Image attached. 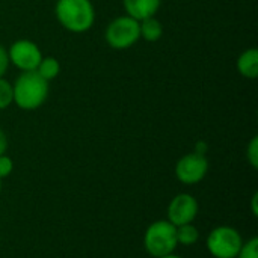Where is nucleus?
Listing matches in <instances>:
<instances>
[{"label": "nucleus", "mask_w": 258, "mask_h": 258, "mask_svg": "<svg viewBox=\"0 0 258 258\" xmlns=\"http://www.w3.org/2000/svg\"><path fill=\"white\" fill-rule=\"evenodd\" d=\"M9 67V57H8V51L5 50L3 45H0V77H3V74L6 73Z\"/></svg>", "instance_id": "obj_18"}, {"label": "nucleus", "mask_w": 258, "mask_h": 258, "mask_svg": "<svg viewBox=\"0 0 258 258\" xmlns=\"http://www.w3.org/2000/svg\"><path fill=\"white\" fill-rule=\"evenodd\" d=\"M257 201H258V194H254V195H252V200H251V207H252V215H254V216H258Z\"/></svg>", "instance_id": "obj_20"}, {"label": "nucleus", "mask_w": 258, "mask_h": 258, "mask_svg": "<svg viewBox=\"0 0 258 258\" xmlns=\"http://www.w3.org/2000/svg\"><path fill=\"white\" fill-rule=\"evenodd\" d=\"M209 172V160L204 154L190 153L183 156L175 165V175L183 184H197Z\"/></svg>", "instance_id": "obj_6"}, {"label": "nucleus", "mask_w": 258, "mask_h": 258, "mask_svg": "<svg viewBox=\"0 0 258 258\" xmlns=\"http://www.w3.org/2000/svg\"><path fill=\"white\" fill-rule=\"evenodd\" d=\"M159 258H183V257L175 255V254H168V255H163V257H159Z\"/></svg>", "instance_id": "obj_21"}, {"label": "nucleus", "mask_w": 258, "mask_h": 258, "mask_svg": "<svg viewBox=\"0 0 258 258\" xmlns=\"http://www.w3.org/2000/svg\"><path fill=\"white\" fill-rule=\"evenodd\" d=\"M14 171V162L11 157H8L6 154L0 156V180L9 177Z\"/></svg>", "instance_id": "obj_17"}, {"label": "nucleus", "mask_w": 258, "mask_h": 258, "mask_svg": "<svg viewBox=\"0 0 258 258\" xmlns=\"http://www.w3.org/2000/svg\"><path fill=\"white\" fill-rule=\"evenodd\" d=\"M0 190H2V180H0Z\"/></svg>", "instance_id": "obj_22"}, {"label": "nucleus", "mask_w": 258, "mask_h": 258, "mask_svg": "<svg viewBox=\"0 0 258 258\" xmlns=\"http://www.w3.org/2000/svg\"><path fill=\"white\" fill-rule=\"evenodd\" d=\"M177 246V228L168 219L153 222L144 234V248L151 257L174 254Z\"/></svg>", "instance_id": "obj_3"}, {"label": "nucleus", "mask_w": 258, "mask_h": 258, "mask_svg": "<svg viewBox=\"0 0 258 258\" xmlns=\"http://www.w3.org/2000/svg\"><path fill=\"white\" fill-rule=\"evenodd\" d=\"M206 245L215 258H236L243 245V239L236 228L222 225L210 231Z\"/></svg>", "instance_id": "obj_4"}, {"label": "nucleus", "mask_w": 258, "mask_h": 258, "mask_svg": "<svg viewBox=\"0 0 258 258\" xmlns=\"http://www.w3.org/2000/svg\"><path fill=\"white\" fill-rule=\"evenodd\" d=\"M198 201L190 194H178L168 206V221L174 227L192 224L198 216Z\"/></svg>", "instance_id": "obj_8"}, {"label": "nucleus", "mask_w": 258, "mask_h": 258, "mask_svg": "<svg viewBox=\"0 0 258 258\" xmlns=\"http://www.w3.org/2000/svg\"><path fill=\"white\" fill-rule=\"evenodd\" d=\"M237 70L246 79H255L258 76V51L257 48L245 50L237 59Z\"/></svg>", "instance_id": "obj_10"}, {"label": "nucleus", "mask_w": 258, "mask_h": 258, "mask_svg": "<svg viewBox=\"0 0 258 258\" xmlns=\"http://www.w3.org/2000/svg\"><path fill=\"white\" fill-rule=\"evenodd\" d=\"M139 30H141V38H144L148 42L159 41L163 33L162 23L156 17H148L145 20L139 21Z\"/></svg>", "instance_id": "obj_11"}, {"label": "nucleus", "mask_w": 258, "mask_h": 258, "mask_svg": "<svg viewBox=\"0 0 258 258\" xmlns=\"http://www.w3.org/2000/svg\"><path fill=\"white\" fill-rule=\"evenodd\" d=\"M14 103V89L12 85L0 77V110L9 107Z\"/></svg>", "instance_id": "obj_14"}, {"label": "nucleus", "mask_w": 258, "mask_h": 258, "mask_svg": "<svg viewBox=\"0 0 258 258\" xmlns=\"http://www.w3.org/2000/svg\"><path fill=\"white\" fill-rule=\"evenodd\" d=\"M177 228V242L183 246H192L200 239V231L194 224H184Z\"/></svg>", "instance_id": "obj_13"}, {"label": "nucleus", "mask_w": 258, "mask_h": 258, "mask_svg": "<svg viewBox=\"0 0 258 258\" xmlns=\"http://www.w3.org/2000/svg\"><path fill=\"white\" fill-rule=\"evenodd\" d=\"M35 71L42 79H45L47 82H50V80H53V79H56L59 76V73H60V63H59V60L56 57H51V56L42 57Z\"/></svg>", "instance_id": "obj_12"}, {"label": "nucleus", "mask_w": 258, "mask_h": 258, "mask_svg": "<svg viewBox=\"0 0 258 258\" xmlns=\"http://www.w3.org/2000/svg\"><path fill=\"white\" fill-rule=\"evenodd\" d=\"M162 0H124L127 15L141 21L148 17H156Z\"/></svg>", "instance_id": "obj_9"}, {"label": "nucleus", "mask_w": 258, "mask_h": 258, "mask_svg": "<svg viewBox=\"0 0 258 258\" xmlns=\"http://www.w3.org/2000/svg\"><path fill=\"white\" fill-rule=\"evenodd\" d=\"M141 38L139 21L130 15H122L109 23L106 29V41L115 50L130 48Z\"/></svg>", "instance_id": "obj_5"}, {"label": "nucleus", "mask_w": 258, "mask_h": 258, "mask_svg": "<svg viewBox=\"0 0 258 258\" xmlns=\"http://www.w3.org/2000/svg\"><path fill=\"white\" fill-rule=\"evenodd\" d=\"M6 148H8V139H6L5 132L0 128V156L6 153Z\"/></svg>", "instance_id": "obj_19"}, {"label": "nucleus", "mask_w": 258, "mask_h": 258, "mask_svg": "<svg viewBox=\"0 0 258 258\" xmlns=\"http://www.w3.org/2000/svg\"><path fill=\"white\" fill-rule=\"evenodd\" d=\"M246 159H248V162L251 163V166H252L254 169H257L258 168V138L257 136H254V138L251 139L249 145H248V150H246Z\"/></svg>", "instance_id": "obj_16"}, {"label": "nucleus", "mask_w": 258, "mask_h": 258, "mask_svg": "<svg viewBox=\"0 0 258 258\" xmlns=\"http://www.w3.org/2000/svg\"><path fill=\"white\" fill-rule=\"evenodd\" d=\"M236 258H258V239L252 237L248 242H243Z\"/></svg>", "instance_id": "obj_15"}, {"label": "nucleus", "mask_w": 258, "mask_h": 258, "mask_svg": "<svg viewBox=\"0 0 258 258\" xmlns=\"http://www.w3.org/2000/svg\"><path fill=\"white\" fill-rule=\"evenodd\" d=\"M8 57L21 71H35L42 59V53L33 41L18 39L9 47Z\"/></svg>", "instance_id": "obj_7"}, {"label": "nucleus", "mask_w": 258, "mask_h": 258, "mask_svg": "<svg viewBox=\"0 0 258 258\" xmlns=\"http://www.w3.org/2000/svg\"><path fill=\"white\" fill-rule=\"evenodd\" d=\"M54 12L60 26L74 33L89 30L95 20L91 0H57Z\"/></svg>", "instance_id": "obj_2"}, {"label": "nucleus", "mask_w": 258, "mask_h": 258, "mask_svg": "<svg viewBox=\"0 0 258 258\" xmlns=\"http://www.w3.org/2000/svg\"><path fill=\"white\" fill-rule=\"evenodd\" d=\"M12 89L14 103L23 110L38 109L48 97V82L36 71H23L12 85Z\"/></svg>", "instance_id": "obj_1"}]
</instances>
